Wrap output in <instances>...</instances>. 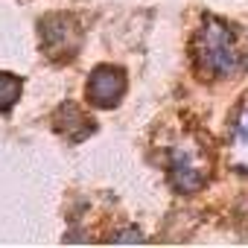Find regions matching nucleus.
Segmentation results:
<instances>
[{"label": "nucleus", "mask_w": 248, "mask_h": 248, "mask_svg": "<svg viewBox=\"0 0 248 248\" xmlns=\"http://www.w3.org/2000/svg\"><path fill=\"white\" fill-rule=\"evenodd\" d=\"M190 59H193L196 76L204 79V82H216V79L236 76L245 67V50L239 47L236 32L225 21H219L213 15H207L202 21L199 32L193 35Z\"/></svg>", "instance_id": "f257e3e1"}, {"label": "nucleus", "mask_w": 248, "mask_h": 248, "mask_svg": "<svg viewBox=\"0 0 248 248\" xmlns=\"http://www.w3.org/2000/svg\"><path fill=\"white\" fill-rule=\"evenodd\" d=\"M213 170V158H210V146L202 135L196 132H184L181 138H175V143H170L167 149V172L175 190L181 193H196L207 184Z\"/></svg>", "instance_id": "f03ea898"}, {"label": "nucleus", "mask_w": 248, "mask_h": 248, "mask_svg": "<svg viewBox=\"0 0 248 248\" xmlns=\"http://www.w3.org/2000/svg\"><path fill=\"white\" fill-rule=\"evenodd\" d=\"M41 50L50 62H70L79 47H82V24L76 21V15L67 12H50L41 18Z\"/></svg>", "instance_id": "7ed1b4c3"}, {"label": "nucleus", "mask_w": 248, "mask_h": 248, "mask_svg": "<svg viewBox=\"0 0 248 248\" xmlns=\"http://www.w3.org/2000/svg\"><path fill=\"white\" fill-rule=\"evenodd\" d=\"M123 93H126V73L120 67L102 64L91 73L88 79V99L96 108H117Z\"/></svg>", "instance_id": "20e7f679"}, {"label": "nucleus", "mask_w": 248, "mask_h": 248, "mask_svg": "<svg viewBox=\"0 0 248 248\" xmlns=\"http://www.w3.org/2000/svg\"><path fill=\"white\" fill-rule=\"evenodd\" d=\"M53 129H56L64 140L79 143V140H85L96 126H93V120H91L76 102H62V105L56 108V114H53Z\"/></svg>", "instance_id": "39448f33"}, {"label": "nucleus", "mask_w": 248, "mask_h": 248, "mask_svg": "<svg viewBox=\"0 0 248 248\" xmlns=\"http://www.w3.org/2000/svg\"><path fill=\"white\" fill-rule=\"evenodd\" d=\"M228 158L231 167L239 172H248V93L239 99L233 120H231V140H228Z\"/></svg>", "instance_id": "423d86ee"}, {"label": "nucleus", "mask_w": 248, "mask_h": 248, "mask_svg": "<svg viewBox=\"0 0 248 248\" xmlns=\"http://www.w3.org/2000/svg\"><path fill=\"white\" fill-rule=\"evenodd\" d=\"M21 91H24V82H21V76L0 73V114H6V111H9V108L18 102Z\"/></svg>", "instance_id": "0eeeda50"}]
</instances>
